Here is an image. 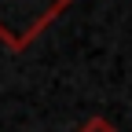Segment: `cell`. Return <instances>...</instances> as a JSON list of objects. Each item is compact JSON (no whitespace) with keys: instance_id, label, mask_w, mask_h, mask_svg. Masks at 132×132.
<instances>
[{"instance_id":"6da1fadb","label":"cell","mask_w":132,"mask_h":132,"mask_svg":"<svg viewBox=\"0 0 132 132\" xmlns=\"http://www.w3.org/2000/svg\"><path fill=\"white\" fill-rule=\"evenodd\" d=\"M73 0H0V40L11 52L29 48Z\"/></svg>"},{"instance_id":"7a4b0ae2","label":"cell","mask_w":132,"mask_h":132,"mask_svg":"<svg viewBox=\"0 0 132 132\" xmlns=\"http://www.w3.org/2000/svg\"><path fill=\"white\" fill-rule=\"evenodd\" d=\"M77 132H118V128H114V121H110V118H99V114H95V118H88Z\"/></svg>"}]
</instances>
